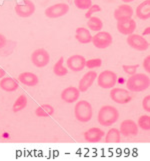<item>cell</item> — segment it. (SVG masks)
Returning a JSON list of instances; mask_svg holds the SVG:
<instances>
[{
    "label": "cell",
    "instance_id": "obj_1",
    "mask_svg": "<svg viewBox=\"0 0 150 161\" xmlns=\"http://www.w3.org/2000/svg\"><path fill=\"white\" fill-rule=\"evenodd\" d=\"M97 119L100 125L109 127L119 119V111L111 105H104L98 111Z\"/></svg>",
    "mask_w": 150,
    "mask_h": 161
},
{
    "label": "cell",
    "instance_id": "obj_2",
    "mask_svg": "<svg viewBox=\"0 0 150 161\" xmlns=\"http://www.w3.org/2000/svg\"><path fill=\"white\" fill-rule=\"evenodd\" d=\"M150 86L149 77L144 73H135L127 79L126 87L130 92H141Z\"/></svg>",
    "mask_w": 150,
    "mask_h": 161
},
{
    "label": "cell",
    "instance_id": "obj_3",
    "mask_svg": "<svg viewBox=\"0 0 150 161\" xmlns=\"http://www.w3.org/2000/svg\"><path fill=\"white\" fill-rule=\"evenodd\" d=\"M74 116L77 121L81 123H87L93 117V109L91 104L86 100L77 101L74 106Z\"/></svg>",
    "mask_w": 150,
    "mask_h": 161
},
{
    "label": "cell",
    "instance_id": "obj_4",
    "mask_svg": "<svg viewBox=\"0 0 150 161\" xmlns=\"http://www.w3.org/2000/svg\"><path fill=\"white\" fill-rule=\"evenodd\" d=\"M97 84L102 89H109L113 88L117 82V76L112 70H104L99 75H97Z\"/></svg>",
    "mask_w": 150,
    "mask_h": 161
},
{
    "label": "cell",
    "instance_id": "obj_5",
    "mask_svg": "<svg viewBox=\"0 0 150 161\" xmlns=\"http://www.w3.org/2000/svg\"><path fill=\"white\" fill-rule=\"evenodd\" d=\"M69 8H70L69 5L66 3H56L47 7L45 11H44V14H45V16L48 18L56 19L67 14Z\"/></svg>",
    "mask_w": 150,
    "mask_h": 161
},
{
    "label": "cell",
    "instance_id": "obj_6",
    "mask_svg": "<svg viewBox=\"0 0 150 161\" xmlns=\"http://www.w3.org/2000/svg\"><path fill=\"white\" fill-rule=\"evenodd\" d=\"M31 62L32 64L38 68H43L49 64L50 55L49 53L43 48H38L34 50L31 54Z\"/></svg>",
    "mask_w": 150,
    "mask_h": 161
},
{
    "label": "cell",
    "instance_id": "obj_7",
    "mask_svg": "<svg viewBox=\"0 0 150 161\" xmlns=\"http://www.w3.org/2000/svg\"><path fill=\"white\" fill-rule=\"evenodd\" d=\"M110 98L117 104H127L132 100V96L130 91L125 88H111L110 91Z\"/></svg>",
    "mask_w": 150,
    "mask_h": 161
},
{
    "label": "cell",
    "instance_id": "obj_8",
    "mask_svg": "<svg viewBox=\"0 0 150 161\" xmlns=\"http://www.w3.org/2000/svg\"><path fill=\"white\" fill-rule=\"evenodd\" d=\"M112 41H113L112 35L107 31L97 32L96 34L92 37V40H91L93 45L98 49H106L112 44Z\"/></svg>",
    "mask_w": 150,
    "mask_h": 161
},
{
    "label": "cell",
    "instance_id": "obj_9",
    "mask_svg": "<svg viewBox=\"0 0 150 161\" xmlns=\"http://www.w3.org/2000/svg\"><path fill=\"white\" fill-rule=\"evenodd\" d=\"M127 44L137 51H145L149 47V43L145 38L142 35L135 34V33H132V34L128 35V37H127Z\"/></svg>",
    "mask_w": 150,
    "mask_h": 161
},
{
    "label": "cell",
    "instance_id": "obj_10",
    "mask_svg": "<svg viewBox=\"0 0 150 161\" xmlns=\"http://www.w3.org/2000/svg\"><path fill=\"white\" fill-rule=\"evenodd\" d=\"M86 59L84 56L79 54H74L66 60L67 68L72 72H80L85 68Z\"/></svg>",
    "mask_w": 150,
    "mask_h": 161
},
{
    "label": "cell",
    "instance_id": "obj_11",
    "mask_svg": "<svg viewBox=\"0 0 150 161\" xmlns=\"http://www.w3.org/2000/svg\"><path fill=\"white\" fill-rule=\"evenodd\" d=\"M119 131L121 136L124 137H134L138 134V125L136 122L131 119H126L121 122Z\"/></svg>",
    "mask_w": 150,
    "mask_h": 161
},
{
    "label": "cell",
    "instance_id": "obj_12",
    "mask_svg": "<svg viewBox=\"0 0 150 161\" xmlns=\"http://www.w3.org/2000/svg\"><path fill=\"white\" fill-rule=\"evenodd\" d=\"M35 4L31 0H24L23 4H17L15 6V12L21 18H27L34 13Z\"/></svg>",
    "mask_w": 150,
    "mask_h": 161
},
{
    "label": "cell",
    "instance_id": "obj_13",
    "mask_svg": "<svg viewBox=\"0 0 150 161\" xmlns=\"http://www.w3.org/2000/svg\"><path fill=\"white\" fill-rule=\"evenodd\" d=\"M97 72L94 70H89L88 72L82 76V78L79 81L78 84V89L80 92H85L93 85L94 81L97 78Z\"/></svg>",
    "mask_w": 150,
    "mask_h": 161
},
{
    "label": "cell",
    "instance_id": "obj_14",
    "mask_svg": "<svg viewBox=\"0 0 150 161\" xmlns=\"http://www.w3.org/2000/svg\"><path fill=\"white\" fill-rule=\"evenodd\" d=\"M80 97V91L75 86H68L61 92V99L66 103H74Z\"/></svg>",
    "mask_w": 150,
    "mask_h": 161
},
{
    "label": "cell",
    "instance_id": "obj_15",
    "mask_svg": "<svg viewBox=\"0 0 150 161\" xmlns=\"http://www.w3.org/2000/svg\"><path fill=\"white\" fill-rule=\"evenodd\" d=\"M132 16H133V8L126 3L119 5L114 10V18L115 20H117V22L132 18Z\"/></svg>",
    "mask_w": 150,
    "mask_h": 161
},
{
    "label": "cell",
    "instance_id": "obj_16",
    "mask_svg": "<svg viewBox=\"0 0 150 161\" xmlns=\"http://www.w3.org/2000/svg\"><path fill=\"white\" fill-rule=\"evenodd\" d=\"M117 30L123 35H130L136 30V22L134 19L129 18L117 22Z\"/></svg>",
    "mask_w": 150,
    "mask_h": 161
},
{
    "label": "cell",
    "instance_id": "obj_17",
    "mask_svg": "<svg viewBox=\"0 0 150 161\" xmlns=\"http://www.w3.org/2000/svg\"><path fill=\"white\" fill-rule=\"evenodd\" d=\"M104 135L105 132L102 129L98 128V127H92L84 132V139L89 143H97L101 141Z\"/></svg>",
    "mask_w": 150,
    "mask_h": 161
},
{
    "label": "cell",
    "instance_id": "obj_18",
    "mask_svg": "<svg viewBox=\"0 0 150 161\" xmlns=\"http://www.w3.org/2000/svg\"><path fill=\"white\" fill-rule=\"evenodd\" d=\"M0 88L6 92H13L19 88V82L13 77L5 75L2 79H0Z\"/></svg>",
    "mask_w": 150,
    "mask_h": 161
},
{
    "label": "cell",
    "instance_id": "obj_19",
    "mask_svg": "<svg viewBox=\"0 0 150 161\" xmlns=\"http://www.w3.org/2000/svg\"><path fill=\"white\" fill-rule=\"evenodd\" d=\"M19 82H21L22 84H24L26 86H36L39 82V78L38 76L32 72H22L18 75V79Z\"/></svg>",
    "mask_w": 150,
    "mask_h": 161
},
{
    "label": "cell",
    "instance_id": "obj_20",
    "mask_svg": "<svg viewBox=\"0 0 150 161\" xmlns=\"http://www.w3.org/2000/svg\"><path fill=\"white\" fill-rule=\"evenodd\" d=\"M136 16L139 19L147 20L150 18V0H144L136 7Z\"/></svg>",
    "mask_w": 150,
    "mask_h": 161
},
{
    "label": "cell",
    "instance_id": "obj_21",
    "mask_svg": "<svg viewBox=\"0 0 150 161\" xmlns=\"http://www.w3.org/2000/svg\"><path fill=\"white\" fill-rule=\"evenodd\" d=\"M75 39L81 44H88L92 40V35L87 28L78 27L75 31Z\"/></svg>",
    "mask_w": 150,
    "mask_h": 161
},
{
    "label": "cell",
    "instance_id": "obj_22",
    "mask_svg": "<svg viewBox=\"0 0 150 161\" xmlns=\"http://www.w3.org/2000/svg\"><path fill=\"white\" fill-rule=\"evenodd\" d=\"M54 114V108L51 104H42L35 109V115L40 118H47Z\"/></svg>",
    "mask_w": 150,
    "mask_h": 161
},
{
    "label": "cell",
    "instance_id": "obj_23",
    "mask_svg": "<svg viewBox=\"0 0 150 161\" xmlns=\"http://www.w3.org/2000/svg\"><path fill=\"white\" fill-rule=\"evenodd\" d=\"M53 73L58 76V77H62L65 76L68 73V68L64 66V57L61 56L57 61L56 63L53 66Z\"/></svg>",
    "mask_w": 150,
    "mask_h": 161
},
{
    "label": "cell",
    "instance_id": "obj_24",
    "mask_svg": "<svg viewBox=\"0 0 150 161\" xmlns=\"http://www.w3.org/2000/svg\"><path fill=\"white\" fill-rule=\"evenodd\" d=\"M104 136L106 143H118L121 141V133L117 128H111Z\"/></svg>",
    "mask_w": 150,
    "mask_h": 161
},
{
    "label": "cell",
    "instance_id": "obj_25",
    "mask_svg": "<svg viewBox=\"0 0 150 161\" xmlns=\"http://www.w3.org/2000/svg\"><path fill=\"white\" fill-rule=\"evenodd\" d=\"M27 103H28V99H27L26 95L22 94V95H20L15 100L13 106H12V111H13L14 113L20 112V111H22V110H23L27 106Z\"/></svg>",
    "mask_w": 150,
    "mask_h": 161
},
{
    "label": "cell",
    "instance_id": "obj_26",
    "mask_svg": "<svg viewBox=\"0 0 150 161\" xmlns=\"http://www.w3.org/2000/svg\"><path fill=\"white\" fill-rule=\"evenodd\" d=\"M87 26L91 31H101V29L103 28V22L99 17L91 16L90 18H88Z\"/></svg>",
    "mask_w": 150,
    "mask_h": 161
},
{
    "label": "cell",
    "instance_id": "obj_27",
    "mask_svg": "<svg viewBox=\"0 0 150 161\" xmlns=\"http://www.w3.org/2000/svg\"><path fill=\"white\" fill-rule=\"evenodd\" d=\"M138 128H141L142 130L148 131L150 130V116L149 115H141L138 118Z\"/></svg>",
    "mask_w": 150,
    "mask_h": 161
},
{
    "label": "cell",
    "instance_id": "obj_28",
    "mask_svg": "<svg viewBox=\"0 0 150 161\" xmlns=\"http://www.w3.org/2000/svg\"><path fill=\"white\" fill-rule=\"evenodd\" d=\"M101 66H102L101 58H93V59L86 60V63H85V67H87L90 70H93L95 68H99V67H101Z\"/></svg>",
    "mask_w": 150,
    "mask_h": 161
},
{
    "label": "cell",
    "instance_id": "obj_29",
    "mask_svg": "<svg viewBox=\"0 0 150 161\" xmlns=\"http://www.w3.org/2000/svg\"><path fill=\"white\" fill-rule=\"evenodd\" d=\"M74 5L80 10H87L92 5L91 0H74Z\"/></svg>",
    "mask_w": 150,
    "mask_h": 161
},
{
    "label": "cell",
    "instance_id": "obj_30",
    "mask_svg": "<svg viewBox=\"0 0 150 161\" xmlns=\"http://www.w3.org/2000/svg\"><path fill=\"white\" fill-rule=\"evenodd\" d=\"M138 66H139L138 64H125L122 66V69H123V71L128 75H133L137 72Z\"/></svg>",
    "mask_w": 150,
    "mask_h": 161
},
{
    "label": "cell",
    "instance_id": "obj_31",
    "mask_svg": "<svg viewBox=\"0 0 150 161\" xmlns=\"http://www.w3.org/2000/svg\"><path fill=\"white\" fill-rule=\"evenodd\" d=\"M101 10H102L101 7H100L98 4H93V5H91V6L87 9V12L85 13V17H86V18H90L93 13H95V12H100Z\"/></svg>",
    "mask_w": 150,
    "mask_h": 161
},
{
    "label": "cell",
    "instance_id": "obj_32",
    "mask_svg": "<svg viewBox=\"0 0 150 161\" xmlns=\"http://www.w3.org/2000/svg\"><path fill=\"white\" fill-rule=\"evenodd\" d=\"M142 107L146 112H150V95H146L142 100Z\"/></svg>",
    "mask_w": 150,
    "mask_h": 161
},
{
    "label": "cell",
    "instance_id": "obj_33",
    "mask_svg": "<svg viewBox=\"0 0 150 161\" xmlns=\"http://www.w3.org/2000/svg\"><path fill=\"white\" fill-rule=\"evenodd\" d=\"M142 66H143L144 70H145L147 73H150V56H149V55L144 58Z\"/></svg>",
    "mask_w": 150,
    "mask_h": 161
},
{
    "label": "cell",
    "instance_id": "obj_34",
    "mask_svg": "<svg viewBox=\"0 0 150 161\" xmlns=\"http://www.w3.org/2000/svg\"><path fill=\"white\" fill-rule=\"evenodd\" d=\"M5 45H6V37L0 33V49H2Z\"/></svg>",
    "mask_w": 150,
    "mask_h": 161
},
{
    "label": "cell",
    "instance_id": "obj_35",
    "mask_svg": "<svg viewBox=\"0 0 150 161\" xmlns=\"http://www.w3.org/2000/svg\"><path fill=\"white\" fill-rule=\"evenodd\" d=\"M150 34V27H146L145 29H144V31L142 32V36L144 35H149Z\"/></svg>",
    "mask_w": 150,
    "mask_h": 161
},
{
    "label": "cell",
    "instance_id": "obj_36",
    "mask_svg": "<svg viewBox=\"0 0 150 161\" xmlns=\"http://www.w3.org/2000/svg\"><path fill=\"white\" fill-rule=\"evenodd\" d=\"M5 75H6V72H5V70L3 68H0V79H2Z\"/></svg>",
    "mask_w": 150,
    "mask_h": 161
},
{
    "label": "cell",
    "instance_id": "obj_37",
    "mask_svg": "<svg viewBox=\"0 0 150 161\" xmlns=\"http://www.w3.org/2000/svg\"><path fill=\"white\" fill-rule=\"evenodd\" d=\"M124 3H130V2H133V1H135V0H122Z\"/></svg>",
    "mask_w": 150,
    "mask_h": 161
}]
</instances>
